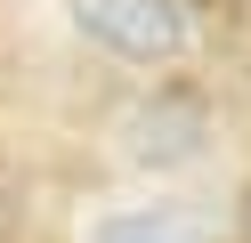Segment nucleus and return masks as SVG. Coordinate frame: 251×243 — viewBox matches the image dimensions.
Here are the masks:
<instances>
[{
	"mask_svg": "<svg viewBox=\"0 0 251 243\" xmlns=\"http://www.w3.org/2000/svg\"><path fill=\"white\" fill-rule=\"evenodd\" d=\"M65 8H73V25L98 49H114V57H130V65H170L186 49L178 0H65Z\"/></svg>",
	"mask_w": 251,
	"mask_h": 243,
	"instance_id": "obj_1",
	"label": "nucleus"
},
{
	"mask_svg": "<svg viewBox=\"0 0 251 243\" xmlns=\"http://www.w3.org/2000/svg\"><path fill=\"white\" fill-rule=\"evenodd\" d=\"M89 243H202V227L170 203H138V211H105L89 227Z\"/></svg>",
	"mask_w": 251,
	"mask_h": 243,
	"instance_id": "obj_2",
	"label": "nucleus"
},
{
	"mask_svg": "<svg viewBox=\"0 0 251 243\" xmlns=\"http://www.w3.org/2000/svg\"><path fill=\"white\" fill-rule=\"evenodd\" d=\"M202 8H219V16H243V25H251V0H202Z\"/></svg>",
	"mask_w": 251,
	"mask_h": 243,
	"instance_id": "obj_3",
	"label": "nucleus"
},
{
	"mask_svg": "<svg viewBox=\"0 0 251 243\" xmlns=\"http://www.w3.org/2000/svg\"><path fill=\"white\" fill-rule=\"evenodd\" d=\"M243 235H251V194H243Z\"/></svg>",
	"mask_w": 251,
	"mask_h": 243,
	"instance_id": "obj_4",
	"label": "nucleus"
}]
</instances>
